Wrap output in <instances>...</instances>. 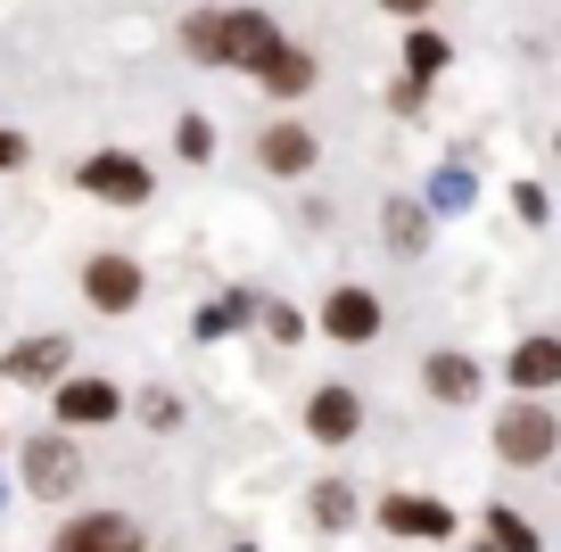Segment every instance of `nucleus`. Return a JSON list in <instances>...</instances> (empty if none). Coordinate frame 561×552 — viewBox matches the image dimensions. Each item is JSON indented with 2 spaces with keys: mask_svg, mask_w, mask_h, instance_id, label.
Returning <instances> with one entry per match:
<instances>
[{
  "mask_svg": "<svg viewBox=\"0 0 561 552\" xmlns=\"http://www.w3.org/2000/svg\"><path fill=\"white\" fill-rule=\"evenodd\" d=\"M306 429H314V437H331V446H339V437H355V429H364V404H355L347 388H322V396L306 404Z\"/></svg>",
  "mask_w": 561,
  "mask_h": 552,
  "instance_id": "nucleus-9",
  "label": "nucleus"
},
{
  "mask_svg": "<svg viewBox=\"0 0 561 552\" xmlns=\"http://www.w3.org/2000/svg\"><path fill=\"white\" fill-rule=\"evenodd\" d=\"M18 165H25V140H18V133H0V173H18Z\"/></svg>",
  "mask_w": 561,
  "mask_h": 552,
  "instance_id": "nucleus-18",
  "label": "nucleus"
},
{
  "mask_svg": "<svg viewBox=\"0 0 561 552\" xmlns=\"http://www.w3.org/2000/svg\"><path fill=\"white\" fill-rule=\"evenodd\" d=\"M25 486H34V495H75V486H83V462H75L67 437H34V446H25Z\"/></svg>",
  "mask_w": 561,
  "mask_h": 552,
  "instance_id": "nucleus-4",
  "label": "nucleus"
},
{
  "mask_svg": "<svg viewBox=\"0 0 561 552\" xmlns=\"http://www.w3.org/2000/svg\"><path fill=\"white\" fill-rule=\"evenodd\" d=\"M83 191L107 198V207H140V198H149V165H140V157H124V149H100V157L83 165Z\"/></svg>",
  "mask_w": 561,
  "mask_h": 552,
  "instance_id": "nucleus-2",
  "label": "nucleus"
},
{
  "mask_svg": "<svg viewBox=\"0 0 561 552\" xmlns=\"http://www.w3.org/2000/svg\"><path fill=\"white\" fill-rule=\"evenodd\" d=\"M404 58H413V74H438L446 67V42L438 34H413V42H404Z\"/></svg>",
  "mask_w": 561,
  "mask_h": 552,
  "instance_id": "nucleus-16",
  "label": "nucleus"
},
{
  "mask_svg": "<svg viewBox=\"0 0 561 552\" xmlns=\"http://www.w3.org/2000/svg\"><path fill=\"white\" fill-rule=\"evenodd\" d=\"M58 421H67V429L116 421V388H107V380H67V388H58Z\"/></svg>",
  "mask_w": 561,
  "mask_h": 552,
  "instance_id": "nucleus-7",
  "label": "nucleus"
},
{
  "mask_svg": "<svg viewBox=\"0 0 561 552\" xmlns=\"http://www.w3.org/2000/svg\"><path fill=\"white\" fill-rule=\"evenodd\" d=\"M553 429L561 421L545 413V404H520V413L495 421V446H504V462H545V453H553Z\"/></svg>",
  "mask_w": 561,
  "mask_h": 552,
  "instance_id": "nucleus-3",
  "label": "nucleus"
},
{
  "mask_svg": "<svg viewBox=\"0 0 561 552\" xmlns=\"http://www.w3.org/2000/svg\"><path fill=\"white\" fill-rule=\"evenodd\" d=\"M495 536H504V552H537V536H528L512 511H495Z\"/></svg>",
  "mask_w": 561,
  "mask_h": 552,
  "instance_id": "nucleus-17",
  "label": "nucleus"
},
{
  "mask_svg": "<svg viewBox=\"0 0 561 552\" xmlns=\"http://www.w3.org/2000/svg\"><path fill=\"white\" fill-rule=\"evenodd\" d=\"M430 388H438L446 404H462V396H471V388H479V371H471V363H462V355H438V363H430Z\"/></svg>",
  "mask_w": 561,
  "mask_h": 552,
  "instance_id": "nucleus-14",
  "label": "nucleus"
},
{
  "mask_svg": "<svg viewBox=\"0 0 561 552\" xmlns=\"http://www.w3.org/2000/svg\"><path fill=\"white\" fill-rule=\"evenodd\" d=\"M380 519H388L397 536H446V511H438V503H413V495H388Z\"/></svg>",
  "mask_w": 561,
  "mask_h": 552,
  "instance_id": "nucleus-12",
  "label": "nucleus"
},
{
  "mask_svg": "<svg viewBox=\"0 0 561 552\" xmlns=\"http://www.w3.org/2000/svg\"><path fill=\"white\" fill-rule=\"evenodd\" d=\"M58 552H140V528L124 511H91V519H67Z\"/></svg>",
  "mask_w": 561,
  "mask_h": 552,
  "instance_id": "nucleus-6",
  "label": "nucleus"
},
{
  "mask_svg": "<svg viewBox=\"0 0 561 552\" xmlns=\"http://www.w3.org/2000/svg\"><path fill=\"white\" fill-rule=\"evenodd\" d=\"M280 42H289V34H280L264 9H231V18H224V9H198V18L182 25V50L207 58V67H256L264 74V58H273Z\"/></svg>",
  "mask_w": 561,
  "mask_h": 552,
  "instance_id": "nucleus-1",
  "label": "nucleus"
},
{
  "mask_svg": "<svg viewBox=\"0 0 561 552\" xmlns=\"http://www.w3.org/2000/svg\"><path fill=\"white\" fill-rule=\"evenodd\" d=\"M256 157H264L273 173H306V165H314V133H306V124H264Z\"/></svg>",
  "mask_w": 561,
  "mask_h": 552,
  "instance_id": "nucleus-8",
  "label": "nucleus"
},
{
  "mask_svg": "<svg viewBox=\"0 0 561 552\" xmlns=\"http://www.w3.org/2000/svg\"><path fill=\"white\" fill-rule=\"evenodd\" d=\"M512 380H520V388H553L561 380V346L553 338H528L520 355H512Z\"/></svg>",
  "mask_w": 561,
  "mask_h": 552,
  "instance_id": "nucleus-13",
  "label": "nucleus"
},
{
  "mask_svg": "<svg viewBox=\"0 0 561 552\" xmlns=\"http://www.w3.org/2000/svg\"><path fill=\"white\" fill-rule=\"evenodd\" d=\"M306 83H314V58H306V50H289V42H280V50L264 58V91H273V100H298Z\"/></svg>",
  "mask_w": 561,
  "mask_h": 552,
  "instance_id": "nucleus-11",
  "label": "nucleus"
},
{
  "mask_svg": "<svg viewBox=\"0 0 561 552\" xmlns=\"http://www.w3.org/2000/svg\"><path fill=\"white\" fill-rule=\"evenodd\" d=\"M83 297H91L100 313H124V306L140 297V264H133V256H91V264H83Z\"/></svg>",
  "mask_w": 561,
  "mask_h": 552,
  "instance_id": "nucleus-5",
  "label": "nucleus"
},
{
  "mask_svg": "<svg viewBox=\"0 0 561 552\" xmlns=\"http://www.w3.org/2000/svg\"><path fill=\"white\" fill-rule=\"evenodd\" d=\"M58 363H67V346L42 338V346H18V355H9V371H18V380H50Z\"/></svg>",
  "mask_w": 561,
  "mask_h": 552,
  "instance_id": "nucleus-15",
  "label": "nucleus"
},
{
  "mask_svg": "<svg viewBox=\"0 0 561 552\" xmlns=\"http://www.w3.org/2000/svg\"><path fill=\"white\" fill-rule=\"evenodd\" d=\"M380 9H397V18H421V9H430V0H380Z\"/></svg>",
  "mask_w": 561,
  "mask_h": 552,
  "instance_id": "nucleus-19",
  "label": "nucleus"
},
{
  "mask_svg": "<svg viewBox=\"0 0 561 552\" xmlns=\"http://www.w3.org/2000/svg\"><path fill=\"white\" fill-rule=\"evenodd\" d=\"M322 322H331V338H347V346H355V338H371V330H380V306H371L364 289H339Z\"/></svg>",
  "mask_w": 561,
  "mask_h": 552,
  "instance_id": "nucleus-10",
  "label": "nucleus"
}]
</instances>
